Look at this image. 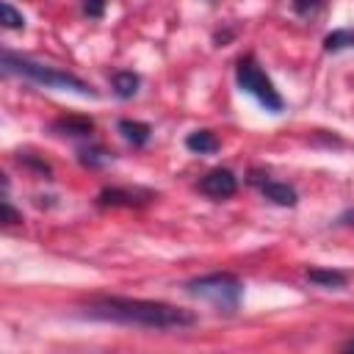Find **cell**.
I'll return each instance as SVG.
<instances>
[{
	"label": "cell",
	"instance_id": "obj_5",
	"mask_svg": "<svg viewBox=\"0 0 354 354\" xmlns=\"http://www.w3.org/2000/svg\"><path fill=\"white\" fill-rule=\"evenodd\" d=\"M199 191L213 196V199H227V196H232L238 191V180H235V174L230 169H213V171H207L202 177Z\"/></svg>",
	"mask_w": 354,
	"mask_h": 354
},
{
	"label": "cell",
	"instance_id": "obj_8",
	"mask_svg": "<svg viewBox=\"0 0 354 354\" xmlns=\"http://www.w3.org/2000/svg\"><path fill=\"white\" fill-rule=\"evenodd\" d=\"M119 133L124 136V141H130L133 147H141L149 141L152 127L147 122H136V119H119Z\"/></svg>",
	"mask_w": 354,
	"mask_h": 354
},
{
	"label": "cell",
	"instance_id": "obj_18",
	"mask_svg": "<svg viewBox=\"0 0 354 354\" xmlns=\"http://www.w3.org/2000/svg\"><path fill=\"white\" fill-rule=\"evenodd\" d=\"M343 348H346V351H354V340H348V343H343Z\"/></svg>",
	"mask_w": 354,
	"mask_h": 354
},
{
	"label": "cell",
	"instance_id": "obj_16",
	"mask_svg": "<svg viewBox=\"0 0 354 354\" xmlns=\"http://www.w3.org/2000/svg\"><path fill=\"white\" fill-rule=\"evenodd\" d=\"M83 11H86L88 17H102L105 0H83Z\"/></svg>",
	"mask_w": 354,
	"mask_h": 354
},
{
	"label": "cell",
	"instance_id": "obj_7",
	"mask_svg": "<svg viewBox=\"0 0 354 354\" xmlns=\"http://www.w3.org/2000/svg\"><path fill=\"white\" fill-rule=\"evenodd\" d=\"M53 130H58L64 136H88L94 130V122L86 116H61L53 122Z\"/></svg>",
	"mask_w": 354,
	"mask_h": 354
},
{
	"label": "cell",
	"instance_id": "obj_15",
	"mask_svg": "<svg viewBox=\"0 0 354 354\" xmlns=\"http://www.w3.org/2000/svg\"><path fill=\"white\" fill-rule=\"evenodd\" d=\"M318 6H321V0H293V8H296V14H301V17L313 14Z\"/></svg>",
	"mask_w": 354,
	"mask_h": 354
},
{
	"label": "cell",
	"instance_id": "obj_9",
	"mask_svg": "<svg viewBox=\"0 0 354 354\" xmlns=\"http://www.w3.org/2000/svg\"><path fill=\"white\" fill-rule=\"evenodd\" d=\"M185 147H188L191 152H196V155H210V152L218 149V141H216V136H213L210 130H194V133L185 138Z\"/></svg>",
	"mask_w": 354,
	"mask_h": 354
},
{
	"label": "cell",
	"instance_id": "obj_3",
	"mask_svg": "<svg viewBox=\"0 0 354 354\" xmlns=\"http://www.w3.org/2000/svg\"><path fill=\"white\" fill-rule=\"evenodd\" d=\"M185 288H188L191 296H199V299L210 301L213 307H218L224 313H235L238 304H241V296H243V282L235 274H224V271L196 277Z\"/></svg>",
	"mask_w": 354,
	"mask_h": 354
},
{
	"label": "cell",
	"instance_id": "obj_4",
	"mask_svg": "<svg viewBox=\"0 0 354 354\" xmlns=\"http://www.w3.org/2000/svg\"><path fill=\"white\" fill-rule=\"evenodd\" d=\"M235 80L241 86V91L252 94L266 111L271 113H279L282 111V97L277 94L274 83L266 77V72L254 64V58H241L238 66H235Z\"/></svg>",
	"mask_w": 354,
	"mask_h": 354
},
{
	"label": "cell",
	"instance_id": "obj_14",
	"mask_svg": "<svg viewBox=\"0 0 354 354\" xmlns=\"http://www.w3.org/2000/svg\"><path fill=\"white\" fill-rule=\"evenodd\" d=\"M0 14H3V25L6 28H22L25 25V17L11 3H0Z\"/></svg>",
	"mask_w": 354,
	"mask_h": 354
},
{
	"label": "cell",
	"instance_id": "obj_17",
	"mask_svg": "<svg viewBox=\"0 0 354 354\" xmlns=\"http://www.w3.org/2000/svg\"><path fill=\"white\" fill-rule=\"evenodd\" d=\"M3 213H6V224H17V221H19V216H17V210L8 205V199L3 202Z\"/></svg>",
	"mask_w": 354,
	"mask_h": 354
},
{
	"label": "cell",
	"instance_id": "obj_1",
	"mask_svg": "<svg viewBox=\"0 0 354 354\" xmlns=\"http://www.w3.org/2000/svg\"><path fill=\"white\" fill-rule=\"evenodd\" d=\"M86 313L100 321H113V324H127V326H147V329H180L191 326L196 318L194 313L163 304V301H147V299H124V296H105L88 301Z\"/></svg>",
	"mask_w": 354,
	"mask_h": 354
},
{
	"label": "cell",
	"instance_id": "obj_10",
	"mask_svg": "<svg viewBox=\"0 0 354 354\" xmlns=\"http://www.w3.org/2000/svg\"><path fill=\"white\" fill-rule=\"evenodd\" d=\"M307 279L321 285V288H346V274L335 271V268H310Z\"/></svg>",
	"mask_w": 354,
	"mask_h": 354
},
{
	"label": "cell",
	"instance_id": "obj_11",
	"mask_svg": "<svg viewBox=\"0 0 354 354\" xmlns=\"http://www.w3.org/2000/svg\"><path fill=\"white\" fill-rule=\"evenodd\" d=\"M263 194L271 199V202H277V205H296V191L290 188V185H285V183H271V180H266L263 183Z\"/></svg>",
	"mask_w": 354,
	"mask_h": 354
},
{
	"label": "cell",
	"instance_id": "obj_6",
	"mask_svg": "<svg viewBox=\"0 0 354 354\" xmlns=\"http://www.w3.org/2000/svg\"><path fill=\"white\" fill-rule=\"evenodd\" d=\"M152 194L149 191H130V188H105L100 194V205H141Z\"/></svg>",
	"mask_w": 354,
	"mask_h": 354
},
{
	"label": "cell",
	"instance_id": "obj_12",
	"mask_svg": "<svg viewBox=\"0 0 354 354\" xmlns=\"http://www.w3.org/2000/svg\"><path fill=\"white\" fill-rule=\"evenodd\" d=\"M348 47H354V28H337V30L326 33V39H324L326 53H340V50H348Z\"/></svg>",
	"mask_w": 354,
	"mask_h": 354
},
{
	"label": "cell",
	"instance_id": "obj_13",
	"mask_svg": "<svg viewBox=\"0 0 354 354\" xmlns=\"http://www.w3.org/2000/svg\"><path fill=\"white\" fill-rule=\"evenodd\" d=\"M113 91H116V97L130 100L138 91V75H133V72H116L113 75Z\"/></svg>",
	"mask_w": 354,
	"mask_h": 354
},
{
	"label": "cell",
	"instance_id": "obj_2",
	"mask_svg": "<svg viewBox=\"0 0 354 354\" xmlns=\"http://www.w3.org/2000/svg\"><path fill=\"white\" fill-rule=\"evenodd\" d=\"M3 66L8 72H19L47 88H61V91H77V94H94L77 75L72 72H64V69H55V66H47V64H36L30 58H19V55H11V53H3Z\"/></svg>",
	"mask_w": 354,
	"mask_h": 354
}]
</instances>
